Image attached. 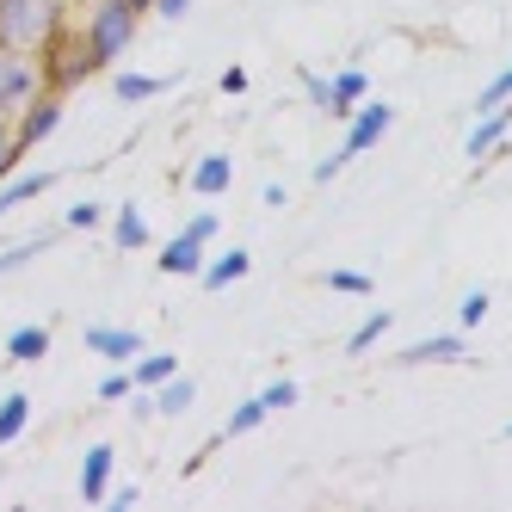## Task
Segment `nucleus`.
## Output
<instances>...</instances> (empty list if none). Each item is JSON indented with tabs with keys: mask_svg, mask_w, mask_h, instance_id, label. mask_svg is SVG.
Returning <instances> with one entry per match:
<instances>
[{
	"mask_svg": "<svg viewBox=\"0 0 512 512\" xmlns=\"http://www.w3.org/2000/svg\"><path fill=\"white\" fill-rule=\"evenodd\" d=\"M130 38H136V7H124V0H99V13L87 19V50H93V62L99 68L118 62L130 50Z\"/></svg>",
	"mask_w": 512,
	"mask_h": 512,
	"instance_id": "nucleus-2",
	"label": "nucleus"
},
{
	"mask_svg": "<svg viewBox=\"0 0 512 512\" xmlns=\"http://www.w3.org/2000/svg\"><path fill=\"white\" fill-rule=\"evenodd\" d=\"M192 186H198L204 198H216V192L229 186V161H223V155H210V161H198V173H192Z\"/></svg>",
	"mask_w": 512,
	"mask_h": 512,
	"instance_id": "nucleus-20",
	"label": "nucleus"
},
{
	"mask_svg": "<svg viewBox=\"0 0 512 512\" xmlns=\"http://www.w3.org/2000/svg\"><path fill=\"white\" fill-rule=\"evenodd\" d=\"M303 93H309V99L321 105V112H327V105H334V81H321L315 68H303Z\"/></svg>",
	"mask_w": 512,
	"mask_h": 512,
	"instance_id": "nucleus-27",
	"label": "nucleus"
},
{
	"mask_svg": "<svg viewBox=\"0 0 512 512\" xmlns=\"http://www.w3.org/2000/svg\"><path fill=\"white\" fill-rule=\"evenodd\" d=\"M19 155H25V142H19V130L7 124V112H0V179H13Z\"/></svg>",
	"mask_w": 512,
	"mask_h": 512,
	"instance_id": "nucleus-21",
	"label": "nucleus"
},
{
	"mask_svg": "<svg viewBox=\"0 0 512 512\" xmlns=\"http://www.w3.org/2000/svg\"><path fill=\"white\" fill-rule=\"evenodd\" d=\"M371 93V81H364V68H346V75L334 81V105H327V118H352V105Z\"/></svg>",
	"mask_w": 512,
	"mask_h": 512,
	"instance_id": "nucleus-13",
	"label": "nucleus"
},
{
	"mask_svg": "<svg viewBox=\"0 0 512 512\" xmlns=\"http://www.w3.org/2000/svg\"><path fill=\"white\" fill-rule=\"evenodd\" d=\"M161 87H167L161 75H118V81H112V93H118L124 105H142V99H155Z\"/></svg>",
	"mask_w": 512,
	"mask_h": 512,
	"instance_id": "nucleus-18",
	"label": "nucleus"
},
{
	"mask_svg": "<svg viewBox=\"0 0 512 512\" xmlns=\"http://www.w3.org/2000/svg\"><path fill=\"white\" fill-rule=\"evenodd\" d=\"M327 290H346V297H364V290H371V278H364V272H327Z\"/></svg>",
	"mask_w": 512,
	"mask_h": 512,
	"instance_id": "nucleus-26",
	"label": "nucleus"
},
{
	"mask_svg": "<svg viewBox=\"0 0 512 512\" xmlns=\"http://www.w3.org/2000/svg\"><path fill=\"white\" fill-rule=\"evenodd\" d=\"M25 420H31V401H25V395L13 389L7 401H0V445H13V438L25 432Z\"/></svg>",
	"mask_w": 512,
	"mask_h": 512,
	"instance_id": "nucleus-17",
	"label": "nucleus"
},
{
	"mask_svg": "<svg viewBox=\"0 0 512 512\" xmlns=\"http://www.w3.org/2000/svg\"><path fill=\"white\" fill-rule=\"evenodd\" d=\"M506 130H512V105H488L482 124L469 130V155H488L494 142H506Z\"/></svg>",
	"mask_w": 512,
	"mask_h": 512,
	"instance_id": "nucleus-10",
	"label": "nucleus"
},
{
	"mask_svg": "<svg viewBox=\"0 0 512 512\" xmlns=\"http://www.w3.org/2000/svg\"><path fill=\"white\" fill-rule=\"evenodd\" d=\"M432 358H463V340L457 334H432V340H420V346L401 352V364H432Z\"/></svg>",
	"mask_w": 512,
	"mask_h": 512,
	"instance_id": "nucleus-14",
	"label": "nucleus"
},
{
	"mask_svg": "<svg viewBox=\"0 0 512 512\" xmlns=\"http://www.w3.org/2000/svg\"><path fill=\"white\" fill-rule=\"evenodd\" d=\"M7 352H13L19 364H38V358L50 352V334H44V327H13V340H7Z\"/></svg>",
	"mask_w": 512,
	"mask_h": 512,
	"instance_id": "nucleus-16",
	"label": "nucleus"
},
{
	"mask_svg": "<svg viewBox=\"0 0 512 512\" xmlns=\"http://www.w3.org/2000/svg\"><path fill=\"white\" fill-rule=\"evenodd\" d=\"M389 321H395V315H371V321H364V327H358V334L346 340V352H352V358H358V352H371V346H377V340L389 334Z\"/></svg>",
	"mask_w": 512,
	"mask_h": 512,
	"instance_id": "nucleus-22",
	"label": "nucleus"
},
{
	"mask_svg": "<svg viewBox=\"0 0 512 512\" xmlns=\"http://www.w3.org/2000/svg\"><path fill=\"white\" fill-rule=\"evenodd\" d=\"M216 235V216H192L186 223V235H173L167 247H161V272H173V278H192L198 266H204V241Z\"/></svg>",
	"mask_w": 512,
	"mask_h": 512,
	"instance_id": "nucleus-3",
	"label": "nucleus"
},
{
	"mask_svg": "<svg viewBox=\"0 0 512 512\" xmlns=\"http://www.w3.org/2000/svg\"><path fill=\"white\" fill-rule=\"evenodd\" d=\"M260 401H266V408H290V401H297V383L284 377V383H272V389H266Z\"/></svg>",
	"mask_w": 512,
	"mask_h": 512,
	"instance_id": "nucleus-31",
	"label": "nucleus"
},
{
	"mask_svg": "<svg viewBox=\"0 0 512 512\" xmlns=\"http://www.w3.org/2000/svg\"><path fill=\"white\" fill-rule=\"evenodd\" d=\"M389 124H395L389 105H364V99H358V118H346V142H340V149H346V155L377 149V142L389 136Z\"/></svg>",
	"mask_w": 512,
	"mask_h": 512,
	"instance_id": "nucleus-5",
	"label": "nucleus"
},
{
	"mask_svg": "<svg viewBox=\"0 0 512 512\" xmlns=\"http://www.w3.org/2000/svg\"><path fill=\"white\" fill-rule=\"evenodd\" d=\"M44 87V75H38V62H31L25 50H7L0 44V112H19V105Z\"/></svg>",
	"mask_w": 512,
	"mask_h": 512,
	"instance_id": "nucleus-4",
	"label": "nucleus"
},
{
	"mask_svg": "<svg viewBox=\"0 0 512 512\" xmlns=\"http://www.w3.org/2000/svg\"><path fill=\"white\" fill-rule=\"evenodd\" d=\"M247 272H253V253H247V247H229L223 260H210V266H198L204 290H229V284H241Z\"/></svg>",
	"mask_w": 512,
	"mask_h": 512,
	"instance_id": "nucleus-7",
	"label": "nucleus"
},
{
	"mask_svg": "<svg viewBox=\"0 0 512 512\" xmlns=\"http://www.w3.org/2000/svg\"><path fill=\"white\" fill-rule=\"evenodd\" d=\"M124 7H136V13H142V7H155V0H124Z\"/></svg>",
	"mask_w": 512,
	"mask_h": 512,
	"instance_id": "nucleus-35",
	"label": "nucleus"
},
{
	"mask_svg": "<svg viewBox=\"0 0 512 512\" xmlns=\"http://www.w3.org/2000/svg\"><path fill=\"white\" fill-rule=\"evenodd\" d=\"M266 414H272V408H266V401H260V395H253V401H241V408L229 414V438H241V432H253V426H260Z\"/></svg>",
	"mask_w": 512,
	"mask_h": 512,
	"instance_id": "nucleus-23",
	"label": "nucleus"
},
{
	"mask_svg": "<svg viewBox=\"0 0 512 512\" xmlns=\"http://www.w3.org/2000/svg\"><path fill=\"white\" fill-rule=\"evenodd\" d=\"M173 371H179V358H173V352H149V358L136 352V364H130V383H136V389H155V383H167Z\"/></svg>",
	"mask_w": 512,
	"mask_h": 512,
	"instance_id": "nucleus-12",
	"label": "nucleus"
},
{
	"mask_svg": "<svg viewBox=\"0 0 512 512\" xmlns=\"http://www.w3.org/2000/svg\"><path fill=\"white\" fill-rule=\"evenodd\" d=\"M118 247H124V253L149 247V223H142V210H136V204H124V210H118Z\"/></svg>",
	"mask_w": 512,
	"mask_h": 512,
	"instance_id": "nucleus-19",
	"label": "nucleus"
},
{
	"mask_svg": "<svg viewBox=\"0 0 512 512\" xmlns=\"http://www.w3.org/2000/svg\"><path fill=\"white\" fill-rule=\"evenodd\" d=\"M155 13H161V19H186L192 0H155Z\"/></svg>",
	"mask_w": 512,
	"mask_h": 512,
	"instance_id": "nucleus-33",
	"label": "nucleus"
},
{
	"mask_svg": "<svg viewBox=\"0 0 512 512\" xmlns=\"http://www.w3.org/2000/svg\"><path fill=\"white\" fill-rule=\"evenodd\" d=\"M192 401H198V383H192V377H179V371H173L167 383H155V395H149V408L173 420V414H186V408H192Z\"/></svg>",
	"mask_w": 512,
	"mask_h": 512,
	"instance_id": "nucleus-9",
	"label": "nucleus"
},
{
	"mask_svg": "<svg viewBox=\"0 0 512 512\" xmlns=\"http://www.w3.org/2000/svg\"><path fill=\"white\" fill-rule=\"evenodd\" d=\"M346 161H352V155H346V149H334V155H327V161H321V167H315V179H321V186H327V179H334V173H340V167H346Z\"/></svg>",
	"mask_w": 512,
	"mask_h": 512,
	"instance_id": "nucleus-32",
	"label": "nucleus"
},
{
	"mask_svg": "<svg viewBox=\"0 0 512 512\" xmlns=\"http://www.w3.org/2000/svg\"><path fill=\"white\" fill-rule=\"evenodd\" d=\"M457 321H463V327L488 321V290H469V297H463V309H457Z\"/></svg>",
	"mask_w": 512,
	"mask_h": 512,
	"instance_id": "nucleus-25",
	"label": "nucleus"
},
{
	"mask_svg": "<svg viewBox=\"0 0 512 512\" xmlns=\"http://www.w3.org/2000/svg\"><path fill=\"white\" fill-rule=\"evenodd\" d=\"M62 31V0H0V44L38 56Z\"/></svg>",
	"mask_w": 512,
	"mask_h": 512,
	"instance_id": "nucleus-1",
	"label": "nucleus"
},
{
	"mask_svg": "<svg viewBox=\"0 0 512 512\" xmlns=\"http://www.w3.org/2000/svg\"><path fill=\"white\" fill-rule=\"evenodd\" d=\"M130 389H136V383H130L124 371H112V377H99V401H124Z\"/></svg>",
	"mask_w": 512,
	"mask_h": 512,
	"instance_id": "nucleus-28",
	"label": "nucleus"
},
{
	"mask_svg": "<svg viewBox=\"0 0 512 512\" xmlns=\"http://www.w3.org/2000/svg\"><path fill=\"white\" fill-rule=\"evenodd\" d=\"M506 438H512V426H506Z\"/></svg>",
	"mask_w": 512,
	"mask_h": 512,
	"instance_id": "nucleus-36",
	"label": "nucleus"
},
{
	"mask_svg": "<svg viewBox=\"0 0 512 512\" xmlns=\"http://www.w3.org/2000/svg\"><path fill=\"white\" fill-rule=\"evenodd\" d=\"M87 346H93L99 358H112V364H130V358L142 352V340L130 334V327H87Z\"/></svg>",
	"mask_w": 512,
	"mask_h": 512,
	"instance_id": "nucleus-8",
	"label": "nucleus"
},
{
	"mask_svg": "<svg viewBox=\"0 0 512 512\" xmlns=\"http://www.w3.org/2000/svg\"><path fill=\"white\" fill-rule=\"evenodd\" d=\"M506 99H512V68H506L500 81H488V93H482V112H488V105H506Z\"/></svg>",
	"mask_w": 512,
	"mask_h": 512,
	"instance_id": "nucleus-30",
	"label": "nucleus"
},
{
	"mask_svg": "<svg viewBox=\"0 0 512 512\" xmlns=\"http://www.w3.org/2000/svg\"><path fill=\"white\" fill-rule=\"evenodd\" d=\"M223 93H247V68H229V75H223Z\"/></svg>",
	"mask_w": 512,
	"mask_h": 512,
	"instance_id": "nucleus-34",
	"label": "nucleus"
},
{
	"mask_svg": "<svg viewBox=\"0 0 512 512\" xmlns=\"http://www.w3.org/2000/svg\"><path fill=\"white\" fill-rule=\"evenodd\" d=\"M99 216H105L99 204H75V210H68V216H62V223H68V229H93V223H99Z\"/></svg>",
	"mask_w": 512,
	"mask_h": 512,
	"instance_id": "nucleus-29",
	"label": "nucleus"
},
{
	"mask_svg": "<svg viewBox=\"0 0 512 512\" xmlns=\"http://www.w3.org/2000/svg\"><path fill=\"white\" fill-rule=\"evenodd\" d=\"M50 241L44 235H31V241H19V247H7V253H0V278H7V272H19L25 260H38V253H44Z\"/></svg>",
	"mask_w": 512,
	"mask_h": 512,
	"instance_id": "nucleus-24",
	"label": "nucleus"
},
{
	"mask_svg": "<svg viewBox=\"0 0 512 512\" xmlns=\"http://www.w3.org/2000/svg\"><path fill=\"white\" fill-rule=\"evenodd\" d=\"M112 445H93L87 463H81V500H105V482H112Z\"/></svg>",
	"mask_w": 512,
	"mask_h": 512,
	"instance_id": "nucleus-11",
	"label": "nucleus"
},
{
	"mask_svg": "<svg viewBox=\"0 0 512 512\" xmlns=\"http://www.w3.org/2000/svg\"><path fill=\"white\" fill-rule=\"evenodd\" d=\"M50 186V173H31V179H13V186H7V179H0V216H13L19 204H31V198H38Z\"/></svg>",
	"mask_w": 512,
	"mask_h": 512,
	"instance_id": "nucleus-15",
	"label": "nucleus"
},
{
	"mask_svg": "<svg viewBox=\"0 0 512 512\" xmlns=\"http://www.w3.org/2000/svg\"><path fill=\"white\" fill-rule=\"evenodd\" d=\"M56 118H62V99H56V87H50V93L38 87V93L25 99V124H19V142H25V149H31V142H44V136L56 130Z\"/></svg>",
	"mask_w": 512,
	"mask_h": 512,
	"instance_id": "nucleus-6",
	"label": "nucleus"
}]
</instances>
